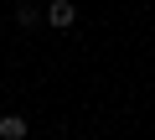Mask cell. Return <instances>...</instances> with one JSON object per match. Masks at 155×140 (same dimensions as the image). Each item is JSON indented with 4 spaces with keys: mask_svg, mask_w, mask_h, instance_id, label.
<instances>
[{
    "mask_svg": "<svg viewBox=\"0 0 155 140\" xmlns=\"http://www.w3.org/2000/svg\"><path fill=\"white\" fill-rule=\"evenodd\" d=\"M26 135H31L26 114H0V140H26Z\"/></svg>",
    "mask_w": 155,
    "mask_h": 140,
    "instance_id": "7a4b0ae2",
    "label": "cell"
},
{
    "mask_svg": "<svg viewBox=\"0 0 155 140\" xmlns=\"http://www.w3.org/2000/svg\"><path fill=\"white\" fill-rule=\"evenodd\" d=\"M52 31H72L78 26V5H72V0H47V16H41Z\"/></svg>",
    "mask_w": 155,
    "mask_h": 140,
    "instance_id": "6da1fadb",
    "label": "cell"
},
{
    "mask_svg": "<svg viewBox=\"0 0 155 140\" xmlns=\"http://www.w3.org/2000/svg\"><path fill=\"white\" fill-rule=\"evenodd\" d=\"M41 16H47V5H41V0H21V5H16V26H21V31L41 26Z\"/></svg>",
    "mask_w": 155,
    "mask_h": 140,
    "instance_id": "3957f363",
    "label": "cell"
}]
</instances>
